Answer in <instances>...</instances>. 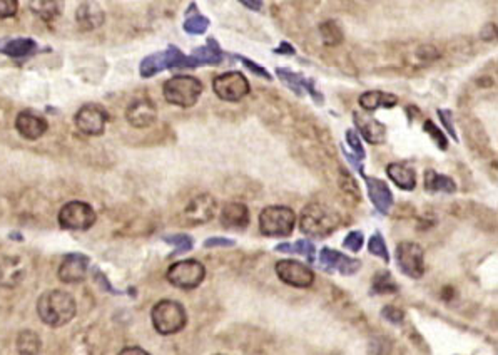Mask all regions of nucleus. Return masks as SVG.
I'll use <instances>...</instances> for the list:
<instances>
[{
	"mask_svg": "<svg viewBox=\"0 0 498 355\" xmlns=\"http://www.w3.org/2000/svg\"><path fill=\"white\" fill-rule=\"evenodd\" d=\"M320 263L324 268L336 270V272L344 275V277L355 275L361 268L360 260L348 257V255L341 253V251L328 248V246H324V248L320 251Z\"/></svg>",
	"mask_w": 498,
	"mask_h": 355,
	"instance_id": "14",
	"label": "nucleus"
},
{
	"mask_svg": "<svg viewBox=\"0 0 498 355\" xmlns=\"http://www.w3.org/2000/svg\"><path fill=\"white\" fill-rule=\"evenodd\" d=\"M347 143L349 145V147H351L353 156L358 158L360 161H365V159H367V151H365L363 145H361V139L356 131L353 129L347 131Z\"/></svg>",
	"mask_w": 498,
	"mask_h": 355,
	"instance_id": "38",
	"label": "nucleus"
},
{
	"mask_svg": "<svg viewBox=\"0 0 498 355\" xmlns=\"http://www.w3.org/2000/svg\"><path fill=\"white\" fill-rule=\"evenodd\" d=\"M395 260L400 272L413 280H418L425 275V253L418 243L401 242L396 246Z\"/></svg>",
	"mask_w": 498,
	"mask_h": 355,
	"instance_id": "9",
	"label": "nucleus"
},
{
	"mask_svg": "<svg viewBox=\"0 0 498 355\" xmlns=\"http://www.w3.org/2000/svg\"><path fill=\"white\" fill-rule=\"evenodd\" d=\"M192 57L198 61L199 66H218V64L223 62V53H221V47L216 44L214 39H208V44L203 47H198L192 53Z\"/></svg>",
	"mask_w": 498,
	"mask_h": 355,
	"instance_id": "29",
	"label": "nucleus"
},
{
	"mask_svg": "<svg viewBox=\"0 0 498 355\" xmlns=\"http://www.w3.org/2000/svg\"><path fill=\"white\" fill-rule=\"evenodd\" d=\"M398 290H400L398 283L393 280L391 273L387 272V270H381V272L375 273L371 283L373 293H396Z\"/></svg>",
	"mask_w": 498,
	"mask_h": 355,
	"instance_id": "31",
	"label": "nucleus"
},
{
	"mask_svg": "<svg viewBox=\"0 0 498 355\" xmlns=\"http://www.w3.org/2000/svg\"><path fill=\"white\" fill-rule=\"evenodd\" d=\"M219 219L224 228L243 230L249 225V210L244 203H228V205H224V208L221 210Z\"/></svg>",
	"mask_w": 498,
	"mask_h": 355,
	"instance_id": "21",
	"label": "nucleus"
},
{
	"mask_svg": "<svg viewBox=\"0 0 498 355\" xmlns=\"http://www.w3.org/2000/svg\"><path fill=\"white\" fill-rule=\"evenodd\" d=\"M208 27H210V21L199 14H194L192 17H187L186 22H184V30L192 35L204 34V32L208 30Z\"/></svg>",
	"mask_w": 498,
	"mask_h": 355,
	"instance_id": "36",
	"label": "nucleus"
},
{
	"mask_svg": "<svg viewBox=\"0 0 498 355\" xmlns=\"http://www.w3.org/2000/svg\"><path fill=\"white\" fill-rule=\"evenodd\" d=\"M120 354H142V355H146L147 352L144 349H139V347H127V349H124Z\"/></svg>",
	"mask_w": 498,
	"mask_h": 355,
	"instance_id": "49",
	"label": "nucleus"
},
{
	"mask_svg": "<svg viewBox=\"0 0 498 355\" xmlns=\"http://www.w3.org/2000/svg\"><path fill=\"white\" fill-rule=\"evenodd\" d=\"M365 183H367L368 197L371 199L373 206L380 211L381 215H388L389 210H391L393 201H395V197H393V191L389 190V186L383 179L373 178V176H363Z\"/></svg>",
	"mask_w": 498,
	"mask_h": 355,
	"instance_id": "18",
	"label": "nucleus"
},
{
	"mask_svg": "<svg viewBox=\"0 0 498 355\" xmlns=\"http://www.w3.org/2000/svg\"><path fill=\"white\" fill-rule=\"evenodd\" d=\"M275 251L278 253H298L301 257H304L309 263L315 262V245L309 240H298L295 243H279L276 245Z\"/></svg>",
	"mask_w": 498,
	"mask_h": 355,
	"instance_id": "30",
	"label": "nucleus"
},
{
	"mask_svg": "<svg viewBox=\"0 0 498 355\" xmlns=\"http://www.w3.org/2000/svg\"><path fill=\"white\" fill-rule=\"evenodd\" d=\"M163 94L169 104L192 107L203 94V82L192 75H174L164 82Z\"/></svg>",
	"mask_w": 498,
	"mask_h": 355,
	"instance_id": "6",
	"label": "nucleus"
},
{
	"mask_svg": "<svg viewBox=\"0 0 498 355\" xmlns=\"http://www.w3.org/2000/svg\"><path fill=\"white\" fill-rule=\"evenodd\" d=\"M74 121L77 129L86 136H100L106 129L107 113L98 104H86L77 111Z\"/></svg>",
	"mask_w": 498,
	"mask_h": 355,
	"instance_id": "13",
	"label": "nucleus"
},
{
	"mask_svg": "<svg viewBox=\"0 0 498 355\" xmlns=\"http://www.w3.org/2000/svg\"><path fill=\"white\" fill-rule=\"evenodd\" d=\"M19 354H37L40 350V337L32 330H24L17 337Z\"/></svg>",
	"mask_w": 498,
	"mask_h": 355,
	"instance_id": "32",
	"label": "nucleus"
},
{
	"mask_svg": "<svg viewBox=\"0 0 498 355\" xmlns=\"http://www.w3.org/2000/svg\"><path fill=\"white\" fill-rule=\"evenodd\" d=\"M37 313L46 325L64 327L77 313V303L71 293L64 290H47L39 297Z\"/></svg>",
	"mask_w": 498,
	"mask_h": 355,
	"instance_id": "1",
	"label": "nucleus"
},
{
	"mask_svg": "<svg viewBox=\"0 0 498 355\" xmlns=\"http://www.w3.org/2000/svg\"><path fill=\"white\" fill-rule=\"evenodd\" d=\"M15 129L22 138L35 141L46 134V131L49 129V122L46 121V118L32 113V111H22L15 118Z\"/></svg>",
	"mask_w": 498,
	"mask_h": 355,
	"instance_id": "16",
	"label": "nucleus"
},
{
	"mask_svg": "<svg viewBox=\"0 0 498 355\" xmlns=\"http://www.w3.org/2000/svg\"><path fill=\"white\" fill-rule=\"evenodd\" d=\"M75 21L80 30H95L106 21V14L95 2H84L75 12Z\"/></svg>",
	"mask_w": 498,
	"mask_h": 355,
	"instance_id": "22",
	"label": "nucleus"
},
{
	"mask_svg": "<svg viewBox=\"0 0 498 355\" xmlns=\"http://www.w3.org/2000/svg\"><path fill=\"white\" fill-rule=\"evenodd\" d=\"M425 190L428 193H455L456 191V183L453 181L452 178L447 176V174L436 173L435 170H427L425 171Z\"/></svg>",
	"mask_w": 498,
	"mask_h": 355,
	"instance_id": "27",
	"label": "nucleus"
},
{
	"mask_svg": "<svg viewBox=\"0 0 498 355\" xmlns=\"http://www.w3.org/2000/svg\"><path fill=\"white\" fill-rule=\"evenodd\" d=\"M241 3H244V6L249 7L251 10H259L261 7H263V2L261 0H239Z\"/></svg>",
	"mask_w": 498,
	"mask_h": 355,
	"instance_id": "48",
	"label": "nucleus"
},
{
	"mask_svg": "<svg viewBox=\"0 0 498 355\" xmlns=\"http://www.w3.org/2000/svg\"><path fill=\"white\" fill-rule=\"evenodd\" d=\"M321 35H323V42L326 46H338L343 41V35H341L340 27L336 26L335 22H324L321 24L320 27Z\"/></svg>",
	"mask_w": 498,
	"mask_h": 355,
	"instance_id": "35",
	"label": "nucleus"
},
{
	"mask_svg": "<svg viewBox=\"0 0 498 355\" xmlns=\"http://www.w3.org/2000/svg\"><path fill=\"white\" fill-rule=\"evenodd\" d=\"M381 317L393 325L403 324V320H405L403 310H400L398 307H393V305L385 307V309L381 310Z\"/></svg>",
	"mask_w": 498,
	"mask_h": 355,
	"instance_id": "40",
	"label": "nucleus"
},
{
	"mask_svg": "<svg viewBox=\"0 0 498 355\" xmlns=\"http://www.w3.org/2000/svg\"><path fill=\"white\" fill-rule=\"evenodd\" d=\"M439 116L441 119V122H443L445 129L448 131V134L452 136L453 141L459 143V136H456V131H455V126H453V118H452V111H443V109H439Z\"/></svg>",
	"mask_w": 498,
	"mask_h": 355,
	"instance_id": "44",
	"label": "nucleus"
},
{
	"mask_svg": "<svg viewBox=\"0 0 498 355\" xmlns=\"http://www.w3.org/2000/svg\"><path fill=\"white\" fill-rule=\"evenodd\" d=\"M388 178L403 191H413L416 188V173L403 163H391L387 166Z\"/></svg>",
	"mask_w": 498,
	"mask_h": 355,
	"instance_id": "25",
	"label": "nucleus"
},
{
	"mask_svg": "<svg viewBox=\"0 0 498 355\" xmlns=\"http://www.w3.org/2000/svg\"><path fill=\"white\" fill-rule=\"evenodd\" d=\"M164 242L169 243V245L174 246V255L186 253V251H191L192 246H194V240L186 233H176V235H166L163 238Z\"/></svg>",
	"mask_w": 498,
	"mask_h": 355,
	"instance_id": "33",
	"label": "nucleus"
},
{
	"mask_svg": "<svg viewBox=\"0 0 498 355\" xmlns=\"http://www.w3.org/2000/svg\"><path fill=\"white\" fill-rule=\"evenodd\" d=\"M341 226V215L336 210L329 208L321 203H309V205L301 211L299 217V230L306 237L323 238L335 233Z\"/></svg>",
	"mask_w": 498,
	"mask_h": 355,
	"instance_id": "2",
	"label": "nucleus"
},
{
	"mask_svg": "<svg viewBox=\"0 0 498 355\" xmlns=\"http://www.w3.org/2000/svg\"><path fill=\"white\" fill-rule=\"evenodd\" d=\"M275 272L283 283L295 289H309L315 283V272L306 263L299 260H279L276 263Z\"/></svg>",
	"mask_w": 498,
	"mask_h": 355,
	"instance_id": "11",
	"label": "nucleus"
},
{
	"mask_svg": "<svg viewBox=\"0 0 498 355\" xmlns=\"http://www.w3.org/2000/svg\"><path fill=\"white\" fill-rule=\"evenodd\" d=\"M151 320L156 332L160 335H174L187 324V313L183 303L178 300H160L152 307Z\"/></svg>",
	"mask_w": 498,
	"mask_h": 355,
	"instance_id": "3",
	"label": "nucleus"
},
{
	"mask_svg": "<svg viewBox=\"0 0 498 355\" xmlns=\"http://www.w3.org/2000/svg\"><path fill=\"white\" fill-rule=\"evenodd\" d=\"M24 275H26V268L19 257H10V255L0 257V286L15 289L24 280Z\"/></svg>",
	"mask_w": 498,
	"mask_h": 355,
	"instance_id": "20",
	"label": "nucleus"
},
{
	"mask_svg": "<svg viewBox=\"0 0 498 355\" xmlns=\"http://www.w3.org/2000/svg\"><path fill=\"white\" fill-rule=\"evenodd\" d=\"M353 119H355L356 129L360 131L361 136L369 145L378 146L387 141V127L380 121H376L375 118H368L361 113H353Z\"/></svg>",
	"mask_w": 498,
	"mask_h": 355,
	"instance_id": "19",
	"label": "nucleus"
},
{
	"mask_svg": "<svg viewBox=\"0 0 498 355\" xmlns=\"http://www.w3.org/2000/svg\"><path fill=\"white\" fill-rule=\"evenodd\" d=\"M199 64L192 55H184L178 47L171 46L169 49L164 53H158L147 55L142 62H140V75L142 78H152V75L163 73L166 69H194Z\"/></svg>",
	"mask_w": 498,
	"mask_h": 355,
	"instance_id": "5",
	"label": "nucleus"
},
{
	"mask_svg": "<svg viewBox=\"0 0 498 355\" xmlns=\"http://www.w3.org/2000/svg\"><path fill=\"white\" fill-rule=\"evenodd\" d=\"M276 54H288V55H295V47L291 46V44L288 42H281V46L278 47V49L275 51Z\"/></svg>",
	"mask_w": 498,
	"mask_h": 355,
	"instance_id": "47",
	"label": "nucleus"
},
{
	"mask_svg": "<svg viewBox=\"0 0 498 355\" xmlns=\"http://www.w3.org/2000/svg\"><path fill=\"white\" fill-rule=\"evenodd\" d=\"M95 211L89 203L69 201L59 211V225L66 230L86 231L95 223Z\"/></svg>",
	"mask_w": 498,
	"mask_h": 355,
	"instance_id": "8",
	"label": "nucleus"
},
{
	"mask_svg": "<svg viewBox=\"0 0 498 355\" xmlns=\"http://www.w3.org/2000/svg\"><path fill=\"white\" fill-rule=\"evenodd\" d=\"M341 188H343L344 191H347L348 194H355L356 199L361 198V193H360V188H358V183L355 181L349 174L347 173V171L343 170V178H341Z\"/></svg>",
	"mask_w": 498,
	"mask_h": 355,
	"instance_id": "41",
	"label": "nucleus"
},
{
	"mask_svg": "<svg viewBox=\"0 0 498 355\" xmlns=\"http://www.w3.org/2000/svg\"><path fill=\"white\" fill-rule=\"evenodd\" d=\"M19 0H0V19H10L17 14Z\"/></svg>",
	"mask_w": 498,
	"mask_h": 355,
	"instance_id": "42",
	"label": "nucleus"
},
{
	"mask_svg": "<svg viewBox=\"0 0 498 355\" xmlns=\"http://www.w3.org/2000/svg\"><path fill=\"white\" fill-rule=\"evenodd\" d=\"M259 233L269 238H286L296 225V213L289 206L271 205L259 213Z\"/></svg>",
	"mask_w": 498,
	"mask_h": 355,
	"instance_id": "4",
	"label": "nucleus"
},
{
	"mask_svg": "<svg viewBox=\"0 0 498 355\" xmlns=\"http://www.w3.org/2000/svg\"><path fill=\"white\" fill-rule=\"evenodd\" d=\"M398 104V98L395 94L383 93V91H368V93L360 95V106L365 111H376L380 107L391 109Z\"/></svg>",
	"mask_w": 498,
	"mask_h": 355,
	"instance_id": "26",
	"label": "nucleus"
},
{
	"mask_svg": "<svg viewBox=\"0 0 498 355\" xmlns=\"http://www.w3.org/2000/svg\"><path fill=\"white\" fill-rule=\"evenodd\" d=\"M423 129H425V133H427L428 136L432 138L433 141H435V145L439 146V149H441V151H447V149H448L447 134H445L443 131H440L439 127L433 125V121H425Z\"/></svg>",
	"mask_w": 498,
	"mask_h": 355,
	"instance_id": "37",
	"label": "nucleus"
},
{
	"mask_svg": "<svg viewBox=\"0 0 498 355\" xmlns=\"http://www.w3.org/2000/svg\"><path fill=\"white\" fill-rule=\"evenodd\" d=\"M10 237H14V240H17V242L22 240V235H20V233H15V231H14V233H10Z\"/></svg>",
	"mask_w": 498,
	"mask_h": 355,
	"instance_id": "50",
	"label": "nucleus"
},
{
	"mask_svg": "<svg viewBox=\"0 0 498 355\" xmlns=\"http://www.w3.org/2000/svg\"><path fill=\"white\" fill-rule=\"evenodd\" d=\"M276 74L279 75L281 81L286 84L289 89L295 91L298 95H303V91H308V93L311 94V98L315 99L318 104L323 102V95H321L318 91L315 89V84H313V81L304 79L301 74L291 73V71H284V69H276Z\"/></svg>",
	"mask_w": 498,
	"mask_h": 355,
	"instance_id": "24",
	"label": "nucleus"
},
{
	"mask_svg": "<svg viewBox=\"0 0 498 355\" xmlns=\"http://www.w3.org/2000/svg\"><path fill=\"white\" fill-rule=\"evenodd\" d=\"M365 245V235L361 233V231H351V233L347 235V238H344L343 242V246L349 251H353V253H356V251H360L361 248H363Z\"/></svg>",
	"mask_w": 498,
	"mask_h": 355,
	"instance_id": "39",
	"label": "nucleus"
},
{
	"mask_svg": "<svg viewBox=\"0 0 498 355\" xmlns=\"http://www.w3.org/2000/svg\"><path fill=\"white\" fill-rule=\"evenodd\" d=\"M156 118H158V109L149 99H138V101L131 102V106L126 111L127 122L132 127H138V129H146V127L152 126Z\"/></svg>",
	"mask_w": 498,
	"mask_h": 355,
	"instance_id": "17",
	"label": "nucleus"
},
{
	"mask_svg": "<svg viewBox=\"0 0 498 355\" xmlns=\"http://www.w3.org/2000/svg\"><path fill=\"white\" fill-rule=\"evenodd\" d=\"M39 51V44L34 39L17 37V39H0V54H6L9 57L20 59L29 57Z\"/></svg>",
	"mask_w": 498,
	"mask_h": 355,
	"instance_id": "23",
	"label": "nucleus"
},
{
	"mask_svg": "<svg viewBox=\"0 0 498 355\" xmlns=\"http://www.w3.org/2000/svg\"><path fill=\"white\" fill-rule=\"evenodd\" d=\"M239 59H241V62H243L244 66H246L248 69L251 71V73H255L256 75H261V78L268 79V81H271V79H273L271 74H269L268 71L264 69V67H261V66H258V64H256V62H252L251 59H246V57H239Z\"/></svg>",
	"mask_w": 498,
	"mask_h": 355,
	"instance_id": "45",
	"label": "nucleus"
},
{
	"mask_svg": "<svg viewBox=\"0 0 498 355\" xmlns=\"http://www.w3.org/2000/svg\"><path fill=\"white\" fill-rule=\"evenodd\" d=\"M167 282L172 286L181 290H192L198 289L201 283L206 278V266L199 260H181L172 263L166 273Z\"/></svg>",
	"mask_w": 498,
	"mask_h": 355,
	"instance_id": "7",
	"label": "nucleus"
},
{
	"mask_svg": "<svg viewBox=\"0 0 498 355\" xmlns=\"http://www.w3.org/2000/svg\"><path fill=\"white\" fill-rule=\"evenodd\" d=\"M91 260L82 253L66 255L59 266V278L64 283H79L86 278Z\"/></svg>",
	"mask_w": 498,
	"mask_h": 355,
	"instance_id": "15",
	"label": "nucleus"
},
{
	"mask_svg": "<svg viewBox=\"0 0 498 355\" xmlns=\"http://www.w3.org/2000/svg\"><path fill=\"white\" fill-rule=\"evenodd\" d=\"M216 95L226 102H239L249 94V82L246 75L238 71L224 73L212 81Z\"/></svg>",
	"mask_w": 498,
	"mask_h": 355,
	"instance_id": "10",
	"label": "nucleus"
},
{
	"mask_svg": "<svg viewBox=\"0 0 498 355\" xmlns=\"http://www.w3.org/2000/svg\"><path fill=\"white\" fill-rule=\"evenodd\" d=\"M216 210H218V203H216L214 197L208 193L198 194L186 205L183 211V218L190 226L204 225V223L214 218Z\"/></svg>",
	"mask_w": 498,
	"mask_h": 355,
	"instance_id": "12",
	"label": "nucleus"
},
{
	"mask_svg": "<svg viewBox=\"0 0 498 355\" xmlns=\"http://www.w3.org/2000/svg\"><path fill=\"white\" fill-rule=\"evenodd\" d=\"M64 0H30V10L44 22H52L62 12Z\"/></svg>",
	"mask_w": 498,
	"mask_h": 355,
	"instance_id": "28",
	"label": "nucleus"
},
{
	"mask_svg": "<svg viewBox=\"0 0 498 355\" xmlns=\"http://www.w3.org/2000/svg\"><path fill=\"white\" fill-rule=\"evenodd\" d=\"M368 251L373 255V257H378L385 263H389V251L387 243H385V238L381 233H375L368 240Z\"/></svg>",
	"mask_w": 498,
	"mask_h": 355,
	"instance_id": "34",
	"label": "nucleus"
},
{
	"mask_svg": "<svg viewBox=\"0 0 498 355\" xmlns=\"http://www.w3.org/2000/svg\"><path fill=\"white\" fill-rule=\"evenodd\" d=\"M94 277H95V282L100 283V286H102L104 290H107V292H109V293H114V295H119V293H120V292H118V290L114 289V286L111 285L109 280H107L106 275H104L102 272H99L98 268H94Z\"/></svg>",
	"mask_w": 498,
	"mask_h": 355,
	"instance_id": "46",
	"label": "nucleus"
},
{
	"mask_svg": "<svg viewBox=\"0 0 498 355\" xmlns=\"http://www.w3.org/2000/svg\"><path fill=\"white\" fill-rule=\"evenodd\" d=\"M204 248H231L236 245L234 240L224 237H211L203 243Z\"/></svg>",
	"mask_w": 498,
	"mask_h": 355,
	"instance_id": "43",
	"label": "nucleus"
}]
</instances>
